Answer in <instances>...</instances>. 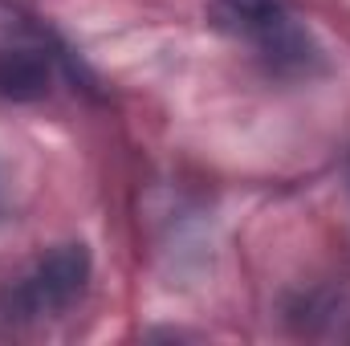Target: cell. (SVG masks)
Here are the masks:
<instances>
[{"mask_svg":"<svg viewBox=\"0 0 350 346\" xmlns=\"http://www.w3.org/2000/svg\"><path fill=\"white\" fill-rule=\"evenodd\" d=\"M208 25L245 45L273 82H314L330 70L318 33L293 0H208Z\"/></svg>","mask_w":350,"mask_h":346,"instance_id":"6da1fadb","label":"cell"},{"mask_svg":"<svg viewBox=\"0 0 350 346\" xmlns=\"http://www.w3.org/2000/svg\"><path fill=\"white\" fill-rule=\"evenodd\" d=\"M90 277H94V257L82 241L45 249L0 285V322L41 326L66 318L90 293Z\"/></svg>","mask_w":350,"mask_h":346,"instance_id":"7a4b0ae2","label":"cell"},{"mask_svg":"<svg viewBox=\"0 0 350 346\" xmlns=\"http://www.w3.org/2000/svg\"><path fill=\"white\" fill-rule=\"evenodd\" d=\"M57 78L86 86L78 53H70L49 25H29L16 8L0 16V102H41L53 94Z\"/></svg>","mask_w":350,"mask_h":346,"instance_id":"3957f363","label":"cell"},{"mask_svg":"<svg viewBox=\"0 0 350 346\" xmlns=\"http://www.w3.org/2000/svg\"><path fill=\"white\" fill-rule=\"evenodd\" d=\"M0 216H4V183H0Z\"/></svg>","mask_w":350,"mask_h":346,"instance_id":"277c9868","label":"cell"}]
</instances>
